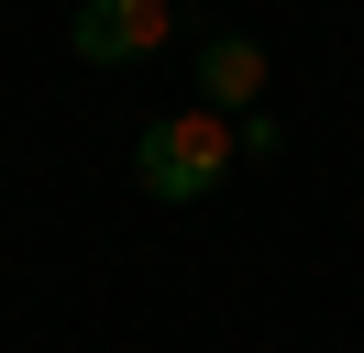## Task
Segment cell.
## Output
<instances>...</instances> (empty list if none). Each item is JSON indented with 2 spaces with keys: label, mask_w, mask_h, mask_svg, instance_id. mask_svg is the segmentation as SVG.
Wrapping results in <instances>:
<instances>
[{
  "label": "cell",
  "mask_w": 364,
  "mask_h": 353,
  "mask_svg": "<svg viewBox=\"0 0 364 353\" xmlns=\"http://www.w3.org/2000/svg\"><path fill=\"white\" fill-rule=\"evenodd\" d=\"M232 166H243V144H232V122L199 110V100H188V110H155V122L133 132V188L166 199V210H199Z\"/></svg>",
  "instance_id": "cell-1"
},
{
  "label": "cell",
  "mask_w": 364,
  "mask_h": 353,
  "mask_svg": "<svg viewBox=\"0 0 364 353\" xmlns=\"http://www.w3.org/2000/svg\"><path fill=\"white\" fill-rule=\"evenodd\" d=\"M166 33H177V0H77V22H67L77 66H144V56H166Z\"/></svg>",
  "instance_id": "cell-2"
},
{
  "label": "cell",
  "mask_w": 364,
  "mask_h": 353,
  "mask_svg": "<svg viewBox=\"0 0 364 353\" xmlns=\"http://www.w3.org/2000/svg\"><path fill=\"white\" fill-rule=\"evenodd\" d=\"M199 110H221V122H243V110H265V44L254 33H199Z\"/></svg>",
  "instance_id": "cell-3"
},
{
  "label": "cell",
  "mask_w": 364,
  "mask_h": 353,
  "mask_svg": "<svg viewBox=\"0 0 364 353\" xmlns=\"http://www.w3.org/2000/svg\"><path fill=\"white\" fill-rule=\"evenodd\" d=\"M232 144H243V154H254V166H265V154H287V132H276V122H265V110H243V122H232Z\"/></svg>",
  "instance_id": "cell-4"
}]
</instances>
